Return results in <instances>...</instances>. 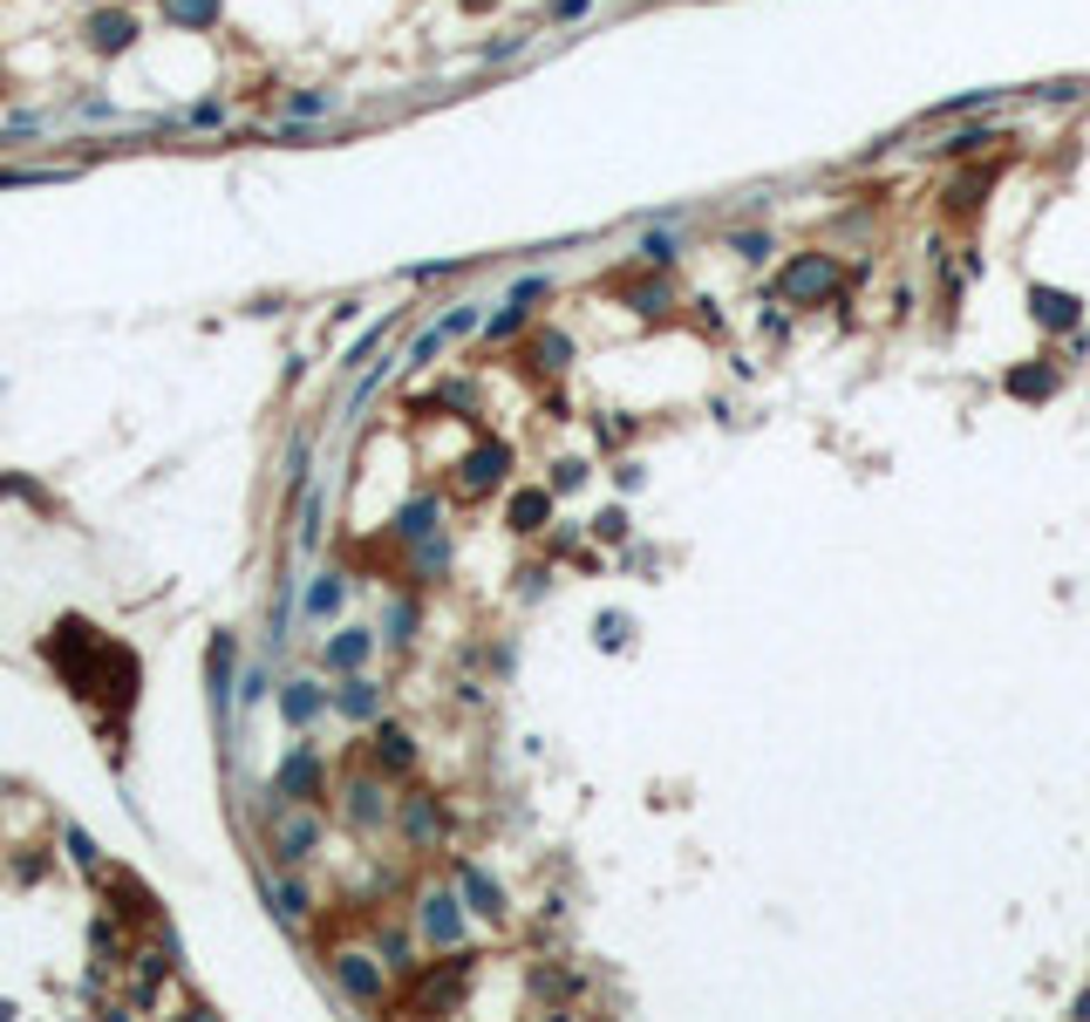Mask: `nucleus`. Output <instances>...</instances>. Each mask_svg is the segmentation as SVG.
I'll return each instance as SVG.
<instances>
[{
    "label": "nucleus",
    "instance_id": "f257e3e1",
    "mask_svg": "<svg viewBox=\"0 0 1090 1022\" xmlns=\"http://www.w3.org/2000/svg\"><path fill=\"white\" fill-rule=\"evenodd\" d=\"M832 280H839L832 252H804V259H791L784 274H777V294L784 300H818V294H832Z\"/></svg>",
    "mask_w": 1090,
    "mask_h": 1022
},
{
    "label": "nucleus",
    "instance_id": "f03ea898",
    "mask_svg": "<svg viewBox=\"0 0 1090 1022\" xmlns=\"http://www.w3.org/2000/svg\"><path fill=\"white\" fill-rule=\"evenodd\" d=\"M130 41H137V21L130 14H96L89 21V48H102V56H123Z\"/></svg>",
    "mask_w": 1090,
    "mask_h": 1022
},
{
    "label": "nucleus",
    "instance_id": "7ed1b4c3",
    "mask_svg": "<svg viewBox=\"0 0 1090 1022\" xmlns=\"http://www.w3.org/2000/svg\"><path fill=\"white\" fill-rule=\"evenodd\" d=\"M1029 300H1036V320H1050V328H1070V320H1077V300H1070V294H1050V287H1036Z\"/></svg>",
    "mask_w": 1090,
    "mask_h": 1022
},
{
    "label": "nucleus",
    "instance_id": "20e7f679",
    "mask_svg": "<svg viewBox=\"0 0 1090 1022\" xmlns=\"http://www.w3.org/2000/svg\"><path fill=\"white\" fill-rule=\"evenodd\" d=\"M423 927H429V941H457V900H444V893H436V900H429V913H423Z\"/></svg>",
    "mask_w": 1090,
    "mask_h": 1022
},
{
    "label": "nucleus",
    "instance_id": "39448f33",
    "mask_svg": "<svg viewBox=\"0 0 1090 1022\" xmlns=\"http://www.w3.org/2000/svg\"><path fill=\"white\" fill-rule=\"evenodd\" d=\"M498 464H505V450H498V444H490V450H477V457L464 464V484H470V492H484V484H498Z\"/></svg>",
    "mask_w": 1090,
    "mask_h": 1022
},
{
    "label": "nucleus",
    "instance_id": "423d86ee",
    "mask_svg": "<svg viewBox=\"0 0 1090 1022\" xmlns=\"http://www.w3.org/2000/svg\"><path fill=\"white\" fill-rule=\"evenodd\" d=\"M164 14L185 21V28H198V21H218V0H164Z\"/></svg>",
    "mask_w": 1090,
    "mask_h": 1022
},
{
    "label": "nucleus",
    "instance_id": "0eeeda50",
    "mask_svg": "<svg viewBox=\"0 0 1090 1022\" xmlns=\"http://www.w3.org/2000/svg\"><path fill=\"white\" fill-rule=\"evenodd\" d=\"M341 982H348V995H361V1002L375 995V975L361 968V954H348V961H341Z\"/></svg>",
    "mask_w": 1090,
    "mask_h": 1022
},
{
    "label": "nucleus",
    "instance_id": "6e6552de",
    "mask_svg": "<svg viewBox=\"0 0 1090 1022\" xmlns=\"http://www.w3.org/2000/svg\"><path fill=\"white\" fill-rule=\"evenodd\" d=\"M287 110H294V117H327V110H335V96H327V89H300Z\"/></svg>",
    "mask_w": 1090,
    "mask_h": 1022
},
{
    "label": "nucleus",
    "instance_id": "1a4fd4ad",
    "mask_svg": "<svg viewBox=\"0 0 1090 1022\" xmlns=\"http://www.w3.org/2000/svg\"><path fill=\"white\" fill-rule=\"evenodd\" d=\"M981 143H1002V137H995V130H981V123H974V130H961V137H954V143H948V157H974V150H981Z\"/></svg>",
    "mask_w": 1090,
    "mask_h": 1022
},
{
    "label": "nucleus",
    "instance_id": "9d476101",
    "mask_svg": "<svg viewBox=\"0 0 1090 1022\" xmlns=\"http://www.w3.org/2000/svg\"><path fill=\"white\" fill-rule=\"evenodd\" d=\"M361 655H368V641H361V634H348V641H335V648H327V662H335V668H355Z\"/></svg>",
    "mask_w": 1090,
    "mask_h": 1022
},
{
    "label": "nucleus",
    "instance_id": "9b49d317",
    "mask_svg": "<svg viewBox=\"0 0 1090 1022\" xmlns=\"http://www.w3.org/2000/svg\"><path fill=\"white\" fill-rule=\"evenodd\" d=\"M512 518H518V532H532V525L545 518V498H538V492H525V498L512 505Z\"/></svg>",
    "mask_w": 1090,
    "mask_h": 1022
},
{
    "label": "nucleus",
    "instance_id": "f8f14e48",
    "mask_svg": "<svg viewBox=\"0 0 1090 1022\" xmlns=\"http://www.w3.org/2000/svg\"><path fill=\"white\" fill-rule=\"evenodd\" d=\"M382 764H409V736L403 730H382Z\"/></svg>",
    "mask_w": 1090,
    "mask_h": 1022
},
{
    "label": "nucleus",
    "instance_id": "ddd939ff",
    "mask_svg": "<svg viewBox=\"0 0 1090 1022\" xmlns=\"http://www.w3.org/2000/svg\"><path fill=\"white\" fill-rule=\"evenodd\" d=\"M341 710H348V716H368V710H375V695H368V682H348V695H341Z\"/></svg>",
    "mask_w": 1090,
    "mask_h": 1022
},
{
    "label": "nucleus",
    "instance_id": "4468645a",
    "mask_svg": "<svg viewBox=\"0 0 1090 1022\" xmlns=\"http://www.w3.org/2000/svg\"><path fill=\"white\" fill-rule=\"evenodd\" d=\"M335 601H341V586H335V579H320V586H314V594H307V607H314V614H327V607H335Z\"/></svg>",
    "mask_w": 1090,
    "mask_h": 1022
},
{
    "label": "nucleus",
    "instance_id": "2eb2a0df",
    "mask_svg": "<svg viewBox=\"0 0 1090 1022\" xmlns=\"http://www.w3.org/2000/svg\"><path fill=\"white\" fill-rule=\"evenodd\" d=\"M470 900H477V913H498V886H484L477 873H470Z\"/></svg>",
    "mask_w": 1090,
    "mask_h": 1022
},
{
    "label": "nucleus",
    "instance_id": "dca6fc26",
    "mask_svg": "<svg viewBox=\"0 0 1090 1022\" xmlns=\"http://www.w3.org/2000/svg\"><path fill=\"white\" fill-rule=\"evenodd\" d=\"M593 8V0H553V21H579Z\"/></svg>",
    "mask_w": 1090,
    "mask_h": 1022
},
{
    "label": "nucleus",
    "instance_id": "f3484780",
    "mask_svg": "<svg viewBox=\"0 0 1090 1022\" xmlns=\"http://www.w3.org/2000/svg\"><path fill=\"white\" fill-rule=\"evenodd\" d=\"M464 8H490V0H464Z\"/></svg>",
    "mask_w": 1090,
    "mask_h": 1022
}]
</instances>
